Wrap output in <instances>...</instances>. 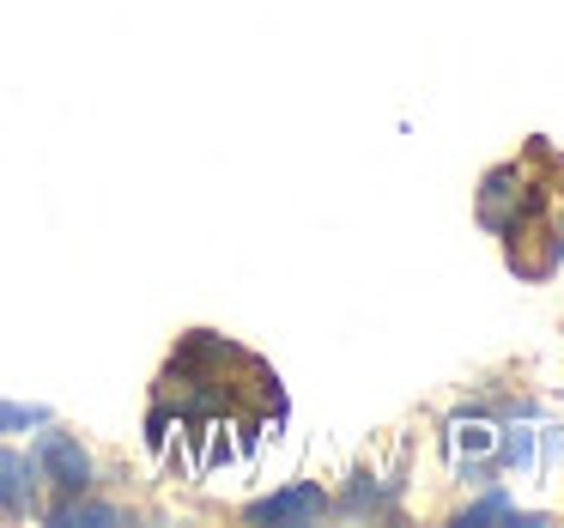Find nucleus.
Returning a JSON list of instances; mask_svg holds the SVG:
<instances>
[{"label":"nucleus","mask_w":564,"mask_h":528,"mask_svg":"<svg viewBox=\"0 0 564 528\" xmlns=\"http://www.w3.org/2000/svg\"><path fill=\"white\" fill-rule=\"evenodd\" d=\"M280 419V389L243 346L188 334L152 395V450L188 474H219L261 450V425Z\"/></svg>","instance_id":"1"},{"label":"nucleus","mask_w":564,"mask_h":528,"mask_svg":"<svg viewBox=\"0 0 564 528\" xmlns=\"http://www.w3.org/2000/svg\"><path fill=\"white\" fill-rule=\"evenodd\" d=\"M37 467L50 474V486H62V492H86L91 486V455L79 450L67 431H43L37 438Z\"/></svg>","instance_id":"2"},{"label":"nucleus","mask_w":564,"mask_h":528,"mask_svg":"<svg viewBox=\"0 0 564 528\" xmlns=\"http://www.w3.org/2000/svg\"><path fill=\"white\" fill-rule=\"evenodd\" d=\"M449 450L467 467V479H491L498 474V431L486 419H455L449 425Z\"/></svg>","instance_id":"3"},{"label":"nucleus","mask_w":564,"mask_h":528,"mask_svg":"<svg viewBox=\"0 0 564 528\" xmlns=\"http://www.w3.org/2000/svg\"><path fill=\"white\" fill-rule=\"evenodd\" d=\"M322 510H328V498H322V486H310V479H297V486L273 492V498L249 504L256 522H310V516H322Z\"/></svg>","instance_id":"4"},{"label":"nucleus","mask_w":564,"mask_h":528,"mask_svg":"<svg viewBox=\"0 0 564 528\" xmlns=\"http://www.w3.org/2000/svg\"><path fill=\"white\" fill-rule=\"evenodd\" d=\"M0 510H31V462L0 450Z\"/></svg>","instance_id":"5"},{"label":"nucleus","mask_w":564,"mask_h":528,"mask_svg":"<svg viewBox=\"0 0 564 528\" xmlns=\"http://www.w3.org/2000/svg\"><path fill=\"white\" fill-rule=\"evenodd\" d=\"M25 425H50V407H13V401H0V431H25Z\"/></svg>","instance_id":"6"},{"label":"nucleus","mask_w":564,"mask_h":528,"mask_svg":"<svg viewBox=\"0 0 564 528\" xmlns=\"http://www.w3.org/2000/svg\"><path fill=\"white\" fill-rule=\"evenodd\" d=\"M55 522H116L110 504H55Z\"/></svg>","instance_id":"7"},{"label":"nucleus","mask_w":564,"mask_h":528,"mask_svg":"<svg viewBox=\"0 0 564 528\" xmlns=\"http://www.w3.org/2000/svg\"><path fill=\"white\" fill-rule=\"evenodd\" d=\"M486 516H522V510H516L510 498H486V504H474V510H467V522H486Z\"/></svg>","instance_id":"8"}]
</instances>
